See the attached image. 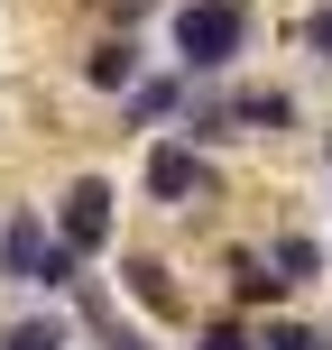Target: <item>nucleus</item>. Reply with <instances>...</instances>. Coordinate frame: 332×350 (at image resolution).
Masks as SVG:
<instances>
[{"mask_svg":"<svg viewBox=\"0 0 332 350\" xmlns=\"http://www.w3.org/2000/svg\"><path fill=\"white\" fill-rule=\"evenodd\" d=\"M259 46V0H175L166 10V65L185 83H231Z\"/></svg>","mask_w":332,"mask_h":350,"instance_id":"f257e3e1","label":"nucleus"},{"mask_svg":"<svg viewBox=\"0 0 332 350\" xmlns=\"http://www.w3.org/2000/svg\"><path fill=\"white\" fill-rule=\"evenodd\" d=\"M92 267L55 240L47 203H0V295H28V304H65Z\"/></svg>","mask_w":332,"mask_h":350,"instance_id":"f03ea898","label":"nucleus"},{"mask_svg":"<svg viewBox=\"0 0 332 350\" xmlns=\"http://www.w3.org/2000/svg\"><path fill=\"white\" fill-rule=\"evenodd\" d=\"M231 203V166L203 157L194 139H139V212H175V221H222Z\"/></svg>","mask_w":332,"mask_h":350,"instance_id":"7ed1b4c3","label":"nucleus"},{"mask_svg":"<svg viewBox=\"0 0 332 350\" xmlns=\"http://www.w3.org/2000/svg\"><path fill=\"white\" fill-rule=\"evenodd\" d=\"M47 221H55V240H65L84 267L120 258V175H102V166H65V185L47 193Z\"/></svg>","mask_w":332,"mask_h":350,"instance_id":"20e7f679","label":"nucleus"},{"mask_svg":"<svg viewBox=\"0 0 332 350\" xmlns=\"http://www.w3.org/2000/svg\"><path fill=\"white\" fill-rule=\"evenodd\" d=\"M111 286H120V304L148 323V332H194V323H203V304H194L185 267H175L166 249H139V240H120V258H111Z\"/></svg>","mask_w":332,"mask_h":350,"instance_id":"39448f33","label":"nucleus"},{"mask_svg":"<svg viewBox=\"0 0 332 350\" xmlns=\"http://www.w3.org/2000/svg\"><path fill=\"white\" fill-rule=\"evenodd\" d=\"M231 120H240L249 148H277V139H305L314 111H305V92L277 83V74H231Z\"/></svg>","mask_w":332,"mask_h":350,"instance_id":"423d86ee","label":"nucleus"},{"mask_svg":"<svg viewBox=\"0 0 332 350\" xmlns=\"http://www.w3.org/2000/svg\"><path fill=\"white\" fill-rule=\"evenodd\" d=\"M212 277H222V304L231 314H249V323H268V314H286V286H277V267H268V240H212Z\"/></svg>","mask_w":332,"mask_h":350,"instance_id":"0eeeda50","label":"nucleus"},{"mask_svg":"<svg viewBox=\"0 0 332 350\" xmlns=\"http://www.w3.org/2000/svg\"><path fill=\"white\" fill-rule=\"evenodd\" d=\"M148 65H157V55H148V37H111V28H92V37H84V55H74V83H84L92 102L120 111L129 92L148 83Z\"/></svg>","mask_w":332,"mask_h":350,"instance_id":"6e6552de","label":"nucleus"},{"mask_svg":"<svg viewBox=\"0 0 332 350\" xmlns=\"http://www.w3.org/2000/svg\"><path fill=\"white\" fill-rule=\"evenodd\" d=\"M185 102H194V83H185V74H175L166 55H157V65H148V83L129 92L111 120H120V139H166V129L185 120Z\"/></svg>","mask_w":332,"mask_h":350,"instance_id":"1a4fd4ad","label":"nucleus"},{"mask_svg":"<svg viewBox=\"0 0 332 350\" xmlns=\"http://www.w3.org/2000/svg\"><path fill=\"white\" fill-rule=\"evenodd\" d=\"M268 267H277V286L305 304V295H314V286L332 277V249H323V230H305L296 212H286V221L268 230Z\"/></svg>","mask_w":332,"mask_h":350,"instance_id":"9d476101","label":"nucleus"},{"mask_svg":"<svg viewBox=\"0 0 332 350\" xmlns=\"http://www.w3.org/2000/svg\"><path fill=\"white\" fill-rule=\"evenodd\" d=\"M175 139H194L203 157L249 148V139H240V120H231V83H194V102H185V120H175Z\"/></svg>","mask_w":332,"mask_h":350,"instance_id":"9b49d317","label":"nucleus"},{"mask_svg":"<svg viewBox=\"0 0 332 350\" xmlns=\"http://www.w3.org/2000/svg\"><path fill=\"white\" fill-rule=\"evenodd\" d=\"M0 350H84L65 304H28V314H0Z\"/></svg>","mask_w":332,"mask_h":350,"instance_id":"f8f14e48","label":"nucleus"},{"mask_svg":"<svg viewBox=\"0 0 332 350\" xmlns=\"http://www.w3.org/2000/svg\"><path fill=\"white\" fill-rule=\"evenodd\" d=\"M65 314H74V332H84V350H92V341H111V332L129 323V304H120V286H111V277H84V286L65 295Z\"/></svg>","mask_w":332,"mask_h":350,"instance_id":"ddd939ff","label":"nucleus"},{"mask_svg":"<svg viewBox=\"0 0 332 350\" xmlns=\"http://www.w3.org/2000/svg\"><path fill=\"white\" fill-rule=\"evenodd\" d=\"M286 46H296L314 74H332V0H305V10L286 18Z\"/></svg>","mask_w":332,"mask_h":350,"instance_id":"4468645a","label":"nucleus"},{"mask_svg":"<svg viewBox=\"0 0 332 350\" xmlns=\"http://www.w3.org/2000/svg\"><path fill=\"white\" fill-rule=\"evenodd\" d=\"M185 350H259V323L231 314V304H203V323L185 332Z\"/></svg>","mask_w":332,"mask_h":350,"instance_id":"2eb2a0df","label":"nucleus"},{"mask_svg":"<svg viewBox=\"0 0 332 350\" xmlns=\"http://www.w3.org/2000/svg\"><path fill=\"white\" fill-rule=\"evenodd\" d=\"M84 10H92V28H111V37H148V28H166L175 0H84Z\"/></svg>","mask_w":332,"mask_h":350,"instance_id":"dca6fc26","label":"nucleus"},{"mask_svg":"<svg viewBox=\"0 0 332 350\" xmlns=\"http://www.w3.org/2000/svg\"><path fill=\"white\" fill-rule=\"evenodd\" d=\"M92 350H157V332H148V323H139V314H129V323H120V332H111V341H92Z\"/></svg>","mask_w":332,"mask_h":350,"instance_id":"f3484780","label":"nucleus"},{"mask_svg":"<svg viewBox=\"0 0 332 350\" xmlns=\"http://www.w3.org/2000/svg\"><path fill=\"white\" fill-rule=\"evenodd\" d=\"M314 157H323V166H332V120H323V129H314Z\"/></svg>","mask_w":332,"mask_h":350,"instance_id":"a211bd4d","label":"nucleus"},{"mask_svg":"<svg viewBox=\"0 0 332 350\" xmlns=\"http://www.w3.org/2000/svg\"><path fill=\"white\" fill-rule=\"evenodd\" d=\"M323 212H332V203H323Z\"/></svg>","mask_w":332,"mask_h":350,"instance_id":"6ab92c4d","label":"nucleus"}]
</instances>
